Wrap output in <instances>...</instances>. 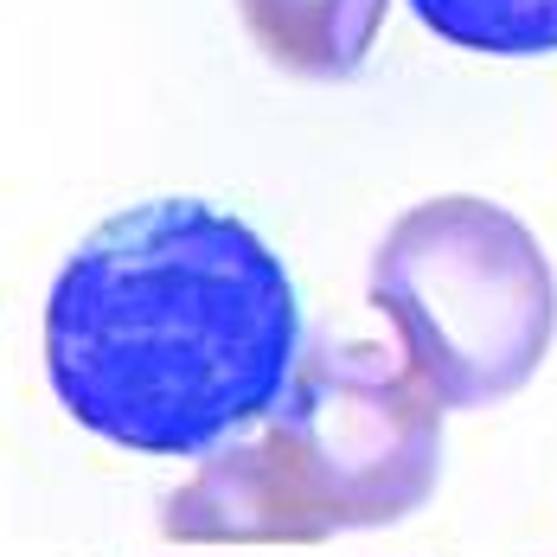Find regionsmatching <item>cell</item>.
I'll use <instances>...</instances> for the list:
<instances>
[{
  "label": "cell",
  "mask_w": 557,
  "mask_h": 557,
  "mask_svg": "<svg viewBox=\"0 0 557 557\" xmlns=\"http://www.w3.org/2000/svg\"><path fill=\"white\" fill-rule=\"evenodd\" d=\"M391 0H237L257 52L295 77H352L385 33Z\"/></svg>",
  "instance_id": "cell-4"
},
{
  "label": "cell",
  "mask_w": 557,
  "mask_h": 557,
  "mask_svg": "<svg viewBox=\"0 0 557 557\" xmlns=\"http://www.w3.org/2000/svg\"><path fill=\"white\" fill-rule=\"evenodd\" d=\"M250 448L295 545L397 525L436 494L443 397L379 339H321L301 352L282 404L250 430Z\"/></svg>",
  "instance_id": "cell-3"
},
{
  "label": "cell",
  "mask_w": 557,
  "mask_h": 557,
  "mask_svg": "<svg viewBox=\"0 0 557 557\" xmlns=\"http://www.w3.org/2000/svg\"><path fill=\"white\" fill-rule=\"evenodd\" d=\"M436 39L481 58H552L557 0H404Z\"/></svg>",
  "instance_id": "cell-5"
},
{
  "label": "cell",
  "mask_w": 557,
  "mask_h": 557,
  "mask_svg": "<svg viewBox=\"0 0 557 557\" xmlns=\"http://www.w3.org/2000/svg\"><path fill=\"white\" fill-rule=\"evenodd\" d=\"M372 308L443 410H487L552 352L557 282L539 237L494 199H423L372 250Z\"/></svg>",
  "instance_id": "cell-2"
},
{
  "label": "cell",
  "mask_w": 557,
  "mask_h": 557,
  "mask_svg": "<svg viewBox=\"0 0 557 557\" xmlns=\"http://www.w3.org/2000/svg\"><path fill=\"white\" fill-rule=\"evenodd\" d=\"M282 257L206 199L97 224L46 295V379L77 430L161 461L250 436L301 366Z\"/></svg>",
  "instance_id": "cell-1"
}]
</instances>
